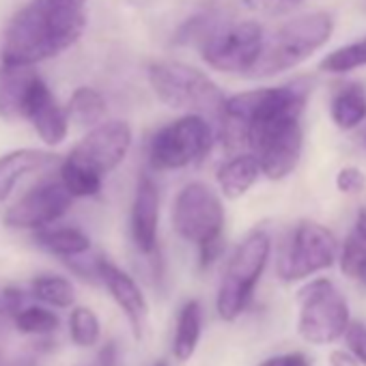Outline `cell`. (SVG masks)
Instances as JSON below:
<instances>
[{
  "label": "cell",
  "mask_w": 366,
  "mask_h": 366,
  "mask_svg": "<svg viewBox=\"0 0 366 366\" xmlns=\"http://www.w3.org/2000/svg\"><path fill=\"white\" fill-rule=\"evenodd\" d=\"M147 78L155 97L168 108L220 121L227 95L205 71L181 61H155Z\"/></svg>",
  "instance_id": "cell-5"
},
{
  "label": "cell",
  "mask_w": 366,
  "mask_h": 366,
  "mask_svg": "<svg viewBox=\"0 0 366 366\" xmlns=\"http://www.w3.org/2000/svg\"><path fill=\"white\" fill-rule=\"evenodd\" d=\"M362 144H364V147H366V129H364V132H362Z\"/></svg>",
  "instance_id": "cell-36"
},
{
  "label": "cell",
  "mask_w": 366,
  "mask_h": 366,
  "mask_svg": "<svg viewBox=\"0 0 366 366\" xmlns=\"http://www.w3.org/2000/svg\"><path fill=\"white\" fill-rule=\"evenodd\" d=\"M35 244L61 259H78L91 250V239L76 227H46L35 231Z\"/></svg>",
  "instance_id": "cell-19"
},
{
  "label": "cell",
  "mask_w": 366,
  "mask_h": 366,
  "mask_svg": "<svg viewBox=\"0 0 366 366\" xmlns=\"http://www.w3.org/2000/svg\"><path fill=\"white\" fill-rule=\"evenodd\" d=\"M338 244L330 229L304 220L300 222L278 259V276L285 282L304 280L321 269H327L336 261Z\"/></svg>",
  "instance_id": "cell-11"
},
{
  "label": "cell",
  "mask_w": 366,
  "mask_h": 366,
  "mask_svg": "<svg viewBox=\"0 0 366 366\" xmlns=\"http://www.w3.org/2000/svg\"><path fill=\"white\" fill-rule=\"evenodd\" d=\"M265 31L259 22H235L212 29L203 37V61L224 74H250L259 59Z\"/></svg>",
  "instance_id": "cell-10"
},
{
  "label": "cell",
  "mask_w": 366,
  "mask_h": 366,
  "mask_svg": "<svg viewBox=\"0 0 366 366\" xmlns=\"http://www.w3.org/2000/svg\"><path fill=\"white\" fill-rule=\"evenodd\" d=\"M332 119L340 129H353L366 119V91L362 86H345L332 99Z\"/></svg>",
  "instance_id": "cell-23"
},
{
  "label": "cell",
  "mask_w": 366,
  "mask_h": 366,
  "mask_svg": "<svg viewBox=\"0 0 366 366\" xmlns=\"http://www.w3.org/2000/svg\"><path fill=\"white\" fill-rule=\"evenodd\" d=\"M159 224V190L149 174H140L129 214V231L136 248L142 254H153L157 248Z\"/></svg>",
  "instance_id": "cell-15"
},
{
  "label": "cell",
  "mask_w": 366,
  "mask_h": 366,
  "mask_svg": "<svg viewBox=\"0 0 366 366\" xmlns=\"http://www.w3.org/2000/svg\"><path fill=\"white\" fill-rule=\"evenodd\" d=\"M54 162L56 157L41 149H16L0 155V205L11 197L16 186L26 174L46 170Z\"/></svg>",
  "instance_id": "cell-16"
},
{
  "label": "cell",
  "mask_w": 366,
  "mask_h": 366,
  "mask_svg": "<svg viewBox=\"0 0 366 366\" xmlns=\"http://www.w3.org/2000/svg\"><path fill=\"white\" fill-rule=\"evenodd\" d=\"M132 127L125 121L93 125L61 164V183L74 199L97 197L104 177L112 172L132 149Z\"/></svg>",
  "instance_id": "cell-3"
},
{
  "label": "cell",
  "mask_w": 366,
  "mask_h": 366,
  "mask_svg": "<svg viewBox=\"0 0 366 366\" xmlns=\"http://www.w3.org/2000/svg\"><path fill=\"white\" fill-rule=\"evenodd\" d=\"M52 3H56L61 7H69V9H84L86 0H52Z\"/></svg>",
  "instance_id": "cell-35"
},
{
  "label": "cell",
  "mask_w": 366,
  "mask_h": 366,
  "mask_svg": "<svg viewBox=\"0 0 366 366\" xmlns=\"http://www.w3.org/2000/svg\"><path fill=\"white\" fill-rule=\"evenodd\" d=\"M297 332L310 345H330L345 334L349 325V306L332 280L308 282L300 295Z\"/></svg>",
  "instance_id": "cell-9"
},
{
  "label": "cell",
  "mask_w": 366,
  "mask_h": 366,
  "mask_svg": "<svg viewBox=\"0 0 366 366\" xmlns=\"http://www.w3.org/2000/svg\"><path fill=\"white\" fill-rule=\"evenodd\" d=\"M20 366H33V362H26V364H20Z\"/></svg>",
  "instance_id": "cell-37"
},
{
  "label": "cell",
  "mask_w": 366,
  "mask_h": 366,
  "mask_svg": "<svg viewBox=\"0 0 366 366\" xmlns=\"http://www.w3.org/2000/svg\"><path fill=\"white\" fill-rule=\"evenodd\" d=\"M106 110L108 106H106L104 95L93 86H78L65 106L69 123H76L82 127H93L102 123L106 119Z\"/></svg>",
  "instance_id": "cell-22"
},
{
  "label": "cell",
  "mask_w": 366,
  "mask_h": 366,
  "mask_svg": "<svg viewBox=\"0 0 366 366\" xmlns=\"http://www.w3.org/2000/svg\"><path fill=\"white\" fill-rule=\"evenodd\" d=\"M37 71L29 65L0 63V119L18 121L22 119V106L31 82Z\"/></svg>",
  "instance_id": "cell-17"
},
{
  "label": "cell",
  "mask_w": 366,
  "mask_h": 366,
  "mask_svg": "<svg viewBox=\"0 0 366 366\" xmlns=\"http://www.w3.org/2000/svg\"><path fill=\"white\" fill-rule=\"evenodd\" d=\"M69 332H71V340L78 347H93L99 340V334H102L97 315L91 308H84V306L74 308V312L69 317Z\"/></svg>",
  "instance_id": "cell-27"
},
{
  "label": "cell",
  "mask_w": 366,
  "mask_h": 366,
  "mask_svg": "<svg viewBox=\"0 0 366 366\" xmlns=\"http://www.w3.org/2000/svg\"><path fill=\"white\" fill-rule=\"evenodd\" d=\"M74 197L59 181H46L31 188L20 201H16L3 216L9 229L39 231L59 222L71 207Z\"/></svg>",
  "instance_id": "cell-12"
},
{
  "label": "cell",
  "mask_w": 366,
  "mask_h": 366,
  "mask_svg": "<svg viewBox=\"0 0 366 366\" xmlns=\"http://www.w3.org/2000/svg\"><path fill=\"white\" fill-rule=\"evenodd\" d=\"M155 366H166V362H159V364H155Z\"/></svg>",
  "instance_id": "cell-38"
},
{
  "label": "cell",
  "mask_w": 366,
  "mask_h": 366,
  "mask_svg": "<svg viewBox=\"0 0 366 366\" xmlns=\"http://www.w3.org/2000/svg\"><path fill=\"white\" fill-rule=\"evenodd\" d=\"M302 0H244V5L261 16H282L295 9Z\"/></svg>",
  "instance_id": "cell-31"
},
{
  "label": "cell",
  "mask_w": 366,
  "mask_h": 366,
  "mask_svg": "<svg viewBox=\"0 0 366 366\" xmlns=\"http://www.w3.org/2000/svg\"><path fill=\"white\" fill-rule=\"evenodd\" d=\"M272 239L265 231H252L233 252L218 289V315L235 321L252 300V293L269 261Z\"/></svg>",
  "instance_id": "cell-7"
},
{
  "label": "cell",
  "mask_w": 366,
  "mask_h": 366,
  "mask_svg": "<svg viewBox=\"0 0 366 366\" xmlns=\"http://www.w3.org/2000/svg\"><path fill=\"white\" fill-rule=\"evenodd\" d=\"M334 31V22L327 14L315 11L289 20L272 35L263 37V46L257 63L252 65V78H267L289 71L310 59L321 46L327 44Z\"/></svg>",
  "instance_id": "cell-6"
},
{
  "label": "cell",
  "mask_w": 366,
  "mask_h": 366,
  "mask_svg": "<svg viewBox=\"0 0 366 366\" xmlns=\"http://www.w3.org/2000/svg\"><path fill=\"white\" fill-rule=\"evenodd\" d=\"M203 330V308L197 300L186 302L177 319V332L172 340V353L177 360L186 362L194 355Z\"/></svg>",
  "instance_id": "cell-21"
},
{
  "label": "cell",
  "mask_w": 366,
  "mask_h": 366,
  "mask_svg": "<svg viewBox=\"0 0 366 366\" xmlns=\"http://www.w3.org/2000/svg\"><path fill=\"white\" fill-rule=\"evenodd\" d=\"M336 188L345 194H360L366 188V174L355 166H345L336 174Z\"/></svg>",
  "instance_id": "cell-30"
},
{
  "label": "cell",
  "mask_w": 366,
  "mask_h": 366,
  "mask_svg": "<svg viewBox=\"0 0 366 366\" xmlns=\"http://www.w3.org/2000/svg\"><path fill=\"white\" fill-rule=\"evenodd\" d=\"M259 366H310V360L304 353H285V355L269 357Z\"/></svg>",
  "instance_id": "cell-32"
},
{
  "label": "cell",
  "mask_w": 366,
  "mask_h": 366,
  "mask_svg": "<svg viewBox=\"0 0 366 366\" xmlns=\"http://www.w3.org/2000/svg\"><path fill=\"white\" fill-rule=\"evenodd\" d=\"M340 269L342 274L366 287V212H360L340 252Z\"/></svg>",
  "instance_id": "cell-20"
},
{
  "label": "cell",
  "mask_w": 366,
  "mask_h": 366,
  "mask_svg": "<svg viewBox=\"0 0 366 366\" xmlns=\"http://www.w3.org/2000/svg\"><path fill=\"white\" fill-rule=\"evenodd\" d=\"M22 119H26L33 125L37 136L48 147L61 144L69 134L67 112L56 102L50 86L41 80L39 74L35 76V80L31 82V86L26 91L24 106H22Z\"/></svg>",
  "instance_id": "cell-13"
},
{
  "label": "cell",
  "mask_w": 366,
  "mask_h": 366,
  "mask_svg": "<svg viewBox=\"0 0 366 366\" xmlns=\"http://www.w3.org/2000/svg\"><path fill=\"white\" fill-rule=\"evenodd\" d=\"M84 29V9L33 0L0 31V63L35 67L71 48Z\"/></svg>",
  "instance_id": "cell-2"
},
{
  "label": "cell",
  "mask_w": 366,
  "mask_h": 366,
  "mask_svg": "<svg viewBox=\"0 0 366 366\" xmlns=\"http://www.w3.org/2000/svg\"><path fill=\"white\" fill-rule=\"evenodd\" d=\"M91 366H117V347H114V342H108L106 347H102V351L97 353V357L93 360Z\"/></svg>",
  "instance_id": "cell-33"
},
{
  "label": "cell",
  "mask_w": 366,
  "mask_h": 366,
  "mask_svg": "<svg viewBox=\"0 0 366 366\" xmlns=\"http://www.w3.org/2000/svg\"><path fill=\"white\" fill-rule=\"evenodd\" d=\"M224 205L222 199L207 183L192 181L174 199L172 229L181 239L199 248L201 267H209L222 252L224 233Z\"/></svg>",
  "instance_id": "cell-4"
},
{
  "label": "cell",
  "mask_w": 366,
  "mask_h": 366,
  "mask_svg": "<svg viewBox=\"0 0 366 366\" xmlns=\"http://www.w3.org/2000/svg\"><path fill=\"white\" fill-rule=\"evenodd\" d=\"M345 340H347L351 355L357 360V364L366 366V325L360 321H349L345 330Z\"/></svg>",
  "instance_id": "cell-28"
},
{
  "label": "cell",
  "mask_w": 366,
  "mask_h": 366,
  "mask_svg": "<svg viewBox=\"0 0 366 366\" xmlns=\"http://www.w3.org/2000/svg\"><path fill=\"white\" fill-rule=\"evenodd\" d=\"M330 366H357V360L345 351H332L330 353Z\"/></svg>",
  "instance_id": "cell-34"
},
{
  "label": "cell",
  "mask_w": 366,
  "mask_h": 366,
  "mask_svg": "<svg viewBox=\"0 0 366 366\" xmlns=\"http://www.w3.org/2000/svg\"><path fill=\"white\" fill-rule=\"evenodd\" d=\"M216 177H218V186L227 199H239L261 177V166L252 153H239V155L227 159L218 168Z\"/></svg>",
  "instance_id": "cell-18"
},
{
  "label": "cell",
  "mask_w": 366,
  "mask_h": 366,
  "mask_svg": "<svg viewBox=\"0 0 366 366\" xmlns=\"http://www.w3.org/2000/svg\"><path fill=\"white\" fill-rule=\"evenodd\" d=\"M319 67L325 74H347V71L366 67V37L334 50L321 61Z\"/></svg>",
  "instance_id": "cell-25"
},
{
  "label": "cell",
  "mask_w": 366,
  "mask_h": 366,
  "mask_svg": "<svg viewBox=\"0 0 366 366\" xmlns=\"http://www.w3.org/2000/svg\"><path fill=\"white\" fill-rule=\"evenodd\" d=\"M14 323L22 334H35V336L52 334L54 330H59V317L44 306H24L14 317Z\"/></svg>",
  "instance_id": "cell-26"
},
{
  "label": "cell",
  "mask_w": 366,
  "mask_h": 366,
  "mask_svg": "<svg viewBox=\"0 0 366 366\" xmlns=\"http://www.w3.org/2000/svg\"><path fill=\"white\" fill-rule=\"evenodd\" d=\"M95 272H97V278L106 285L112 300L119 304V308L129 319L134 336L140 340L144 334L147 317H149V306H147L144 293L140 291V287L127 272H123L119 265H114L112 261H108L104 257H97Z\"/></svg>",
  "instance_id": "cell-14"
},
{
  "label": "cell",
  "mask_w": 366,
  "mask_h": 366,
  "mask_svg": "<svg viewBox=\"0 0 366 366\" xmlns=\"http://www.w3.org/2000/svg\"><path fill=\"white\" fill-rule=\"evenodd\" d=\"M31 295L37 297L39 302L56 306V308H67L76 300V291H74L71 282L67 278L54 276V274L37 276L31 282Z\"/></svg>",
  "instance_id": "cell-24"
},
{
  "label": "cell",
  "mask_w": 366,
  "mask_h": 366,
  "mask_svg": "<svg viewBox=\"0 0 366 366\" xmlns=\"http://www.w3.org/2000/svg\"><path fill=\"white\" fill-rule=\"evenodd\" d=\"M308 89L302 82L239 93L235 102L244 127V142L259 159L261 174L280 181L302 157L304 134L300 125Z\"/></svg>",
  "instance_id": "cell-1"
},
{
  "label": "cell",
  "mask_w": 366,
  "mask_h": 366,
  "mask_svg": "<svg viewBox=\"0 0 366 366\" xmlns=\"http://www.w3.org/2000/svg\"><path fill=\"white\" fill-rule=\"evenodd\" d=\"M29 295L31 293H26L24 289H18V287L0 289V317H11L14 319L26 306Z\"/></svg>",
  "instance_id": "cell-29"
},
{
  "label": "cell",
  "mask_w": 366,
  "mask_h": 366,
  "mask_svg": "<svg viewBox=\"0 0 366 366\" xmlns=\"http://www.w3.org/2000/svg\"><path fill=\"white\" fill-rule=\"evenodd\" d=\"M214 147V125L201 114H183L159 127L149 142L155 170H181L201 162Z\"/></svg>",
  "instance_id": "cell-8"
}]
</instances>
